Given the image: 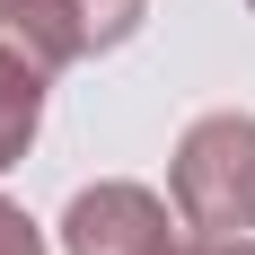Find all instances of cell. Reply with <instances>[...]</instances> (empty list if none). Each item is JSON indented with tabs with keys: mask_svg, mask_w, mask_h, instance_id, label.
Instances as JSON below:
<instances>
[{
	"mask_svg": "<svg viewBox=\"0 0 255 255\" xmlns=\"http://www.w3.org/2000/svg\"><path fill=\"white\" fill-rule=\"evenodd\" d=\"M176 211L203 238H247L255 229V115H203L176 141Z\"/></svg>",
	"mask_w": 255,
	"mask_h": 255,
	"instance_id": "obj_1",
	"label": "cell"
},
{
	"mask_svg": "<svg viewBox=\"0 0 255 255\" xmlns=\"http://www.w3.org/2000/svg\"><path fill=\"white\" fill-rule=\"evenodd\" d=\"M62 247L71 255H194L185 247V229L167 220V203H158L150 185H79L71 211H62Z\"/></svg>",
	"mask_w": 255,
	"mask_h": 255,
	"instance_id": "obj_2",
	"label": "cell"
},
{
	"mask_svg": "<svg viewBox=\"0 0 255 255\" xmlns=\"http://www.w3.org/2000/svg\"><path fill=\"white\" fill-rule=\"evenodd\" d=\"M194 255H255V238H203Z\"/></svg>",
	"mask_w": 255,
	"mask_h": 255,
	"instance_id": "obj_7",
	"label": "cell"
},
{
	"mask_svg": "<svg viewBox=\"0 0 255 255\" xmlns=\"http://www.w3.org/2000/svg\"><path fill=\"white\" fill-rule=\"evenodd\" d=\"M44 88H53V79L35 71L26 53L0 44V167H18V158H26L35 124H44Z\"/></svg>",
	"mask_w": 255,
	"mask_h": 255,
	"instance_id": "obj_4",
	"label": "cell"
},
{
	"mask_svg": "<svg viewBox=\"0 0 255 255\" xmlns=\"http://www.w3.org/2000/svg\"><path fill=\"white\" fill-rule=\"evenodd\" d=\"M71 18H79V44L106 53V44H124L132 26L150 18V0H71Z\"/></svg>",
	"mask_w": 255,
	"mask_h": 255,
	"instance_id": "obj_5",
	"label": "cell"
},
{
	"mask_svg": "<svg viewBox=\"0 0 255 255\" xmlns=\"http://www.w3.org/2000/svg\"><path fill=\"white\" fill-rule=\"evenodd\" d=\"M0 255H44V229H35L18 203H0Z\"/></svg>",
	"mask_w": 255,
	"mask_h": 255,
	"instance_id": "obj_6",
	"label": "cell"
},
{
	"mask_svg": "<svg viewBox=\"0 0 255 255\" xmlns=\"http://www.w3.org/2000/svg\"><path fill=\"white\" fill-rule=\"evenodd\" d=\"M0 44L9 53H26V62H35V71H71L79 53V18H71V0H0Z\"/></svg>",
	"mask_w": 255,
	"mask_h": 255,
	"instance_id": "obj_3",
	"label": "cell"
}]
</instances>
